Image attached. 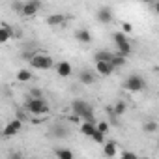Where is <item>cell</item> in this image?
<instances>
[{
    "label": "cell",
    "mask_w": 159,
    "mask_h": 159,
    "mask_svg": "<svg viewBox=\"0 0 159 159\" xmlns=\"http://www.w3.org/2000/svg\"><path fill=\"white\" fill-rule=\"evenodd\" d=\"M28 62H30V66L34 69H41V71H47V69H51L54 66V60L47 52H39V51L32 52V56L28 58Z\"/></svg>",
    "instance_id": "1"
},
{
    "label": "cell",
    "mask_w": 159,
    "mask_h": 159,
    "mask_svg": "<svg viewBox=\"0 0 159 159\" xmlns=\"http://www.w3.org/2000/svg\"><path fill=\"white\" fill-rule=\"evenodd\" d=\"M71 111L77 118L83 120H94V109L84 101V99H73L71 101Z\"/></svg>",
    "instance_id": "2"
},
{
    "label": "cell",
    "mask_w": 159,
    "mask_h": 159,
    "mask_svg": "<svg viewBox=\"0 0 159 159\" xmlns=\"http://www.w3.org/2000/svg\"><path fill=\"white\" fill-rule=\"evenodd\" d=\"M25 109L34 116H45L49 112V103L43 98H28Z\"/></svg>",
    "instance_id": "3"
},
{
    "label": "cell",
    "mask_w": 159,
    "mask_h": 159,
    "mask_svg": "<svg viewBox=\"0 0 159 159\" xmlns=\"http://www.w3.org/2000/svg\"><path fill=\"white\" fill-rule=\"evenodd\" d=\"M124 90L125 92H131V94H137V92H142L146 88V81L140 77V75H129L125 81H124Z\"/></svg>",
    "instance_id": "4"
},
{
    "label": "cell",
    "mask_w": 159,
    "mask_h": 159,
    "mask_svg": "<svg viewBox=\"0 0 159 159\" xmlns=\"http://www.w3.org/2000/svg\"><path fill=\"white\" fill-rule=\"evenodd\" d=\"M21 129H23V120H21V118H13L11 122H8V124L4 125V129H2V137H6V139L15 137L17 133H21Z\"/></svg>",
    "instance_id": "5"
},
{
    "label": "cell",
    "mask_w": 159,
    "mask_h": 159,
    "mask_svg": "<svg viewBox=\"0 0 159 159\" xmlns=\"http://www.w3.org/2000/svg\"><path fill=\"white\" fill-rule=\"evenodd\" d=\"M39 10H41V2H39V0H28V2H23L21 15L23 17H34L36 13H39Z\"/></svg>",
    "instance_id": "6"
},
{
    "label": "cell",
    "mask_w": 159,
    "mask_h": 159,
    "mask_svg": "<svg viewBox=\"0 0 159 159\" xmlns=\"http://www.w3.org/2000/svg\"><path fill=\"white\" fill-rule=\"evenodd\" d=\"M52 67H54V71L58 73V77H62V79H67V77L73 73V67H71V64H69L67 60H62V62L54 64Z\"/></svg>",
    "instance_id": "7"
},
{
    "label": "cell",
    "mask_w": 159,
    "mask_h": 159,
    "mask_svg": "<svg viewBox=\"0 0 159 159\" xmlns=\"http://www.w3.org/2000/svg\"><path fill=\"white\" fill-rule=\"evenodd\" d=\"M96 69H98V73H99L101 77H109V75H112V71H114L111 60H96Z\"/></svg>",
    "instance_id": "8"
},
{
    "label": "cell",
    "mask_w": 159,
    "mask_h": 159,
    "mask_svg": "<svg viewBox=\"0 0 159 159\" xmlns=\"http://www.w3.org/2000/svg\"><path fill=\"white\" fill-rule=\"evenodd\" d=\"M96 17H98V21H99L101 25H109V23H112V19H114V15H112L111 8H107V6L99 8V10H98V13H96Z\"/></svg>",
    "instance_id": "9"
},
{
    "label": "cell",
    "mask_w": 159,
    "mask_h": 159,
    "mask_svg": "<svg viewBox=\"0 0 159 159\" xmlns=\"http://www.w3.org/2000/svg\"><path fill=\"white\" fill-rule=\"evenodd\" d=\"M13 39V30H11V26H8L6 23H2L0 25V45H4V43H8V41H11Z\"/></svg>",
    "instance_id": "10"
},
{
    "label": "cell",
    "mask_w": 159,
    "mask_h": 159,
    "mask_svg": "<svg viewBox=\"0 0 159 159\" xmlns=\"http://www.w3.org/2000/svg\"><path fill=\"white\" fill-rule=\"evenodd\" d=\"M103 153H105L107 157H114V155L118 153V142H116V140H107V142H103Z\"/></svg>",
    "instance_id": "11"
},
{
    "label": "cell",
    "mask_w": 159,
    "mask_h": 159,
    "mask_svg": "<svg viewBox=\"0 0 159 159\" xmlns=\"http://www.w3.org/2000/svg\"><path fill=\"white\" fill-rule=\"evenodd\" d=\"M45 23H47L49 26H62V25L66 23V15H62V13H52V15H49V17L45 19Z\"/></svg>",
    "instance_id": "12"
},
{
    "label": "cell",
    "mask_w": 159,
    "mask_h": 159,
    "mask_svg": "<svg viewBox=\"0 0 159 159\" xmlns=\"http://www.w3.org/2000/svg\"><path fill=\"white\" fill-rule=\"evenodd\" d=\"M75 39H77L79 43H90V41H92V34H90V30H86V28H79V30L75 32Z\"/></svg>",
    "instance_id": "13"
},
{
    "label": "cell",
    "mask_w": 159,
    "mask_h": 159,
    "mask_svg": "<svg viewBox=\"0 0 159 159\" xmlns=\"http://www.w3.org/2000/svg\"><path fill=\"white\" fill-rule=\"evenodd\" d=\"M96 131V122L94 120H84L83 124H81V133L84 135V137H92V133Z\"/></svg>",
    "instance_id": "14"
},
{
    "label": "cell",
    "mask_w": 159,
    "mask_h": 159,
    "mask_svg": "<svg viewBox=\"0 0 159 159\" xmlns=\"http://www.w3.org/2000/svg\"><path fill=\"white\" fill-rule=\"evenodd\" d=\"M79 79H81V83L83 84H94V81H96V77H94V73L92 71H88V69H83L81 71V75H79Z\"/></svg>",
    "instance_id": "15"
},
{
    "label": "cell",
    "mask_w": 159,
    "mask_h": 159,
    "mask_svg": "<svg viewBox=\"0 0 159 159\" xmlns=\"http://www.w3.org/2000/svg\"><path fill=\"white\" fill-rule=\"evenodd\" d=\"M17 81L23 83V84L30 83V81H32V71H30V69H19V71H17Z\"/></svg>",
    "instance_id": "16"
},
{
    "label": "cell",
    "mask_w": 159,
    "mask_h": 159,
    "mask_svg": "<svg viewBox=\"0 0 159 159\" xmlns=\"http://www.w3.org/2000/svg\"><path fill=\"white\" fill-rule=\"evenodd\" d=\"M116 47H118V54H120V56L129 58V56H131V52H133V47H131V43H129V41L120 43V45H116Z\"/></svg>",
    "instance_id": "17"
},
{
    "label": "cell",
    "mask_w": 159,
    "mask_h": 159,
    "mask_svg": "<svg viewBox=\"0 0 159 159\" xmlns=\"http://www.w3.org/2000/svg\"><path fill=\"white\" fill-rule=\"evenodd\" d=\"M54 155L58 159H73L75 157V153L69 148H58V150H54Z\"/></svg>",
    "instance_id": "18"
},
{
    "label": "cell",
    "mask_w": 159,
    "mask_h": 159,
    "mask_svg": "<svg viewBox=\"0 0 159 159\" xmlns=\"http://www.w3.org/2000/svg\"><path fill=\"white\" fill-rule=\"evenodd\" d=\"M125 60H127V58H125V56H120L118 52L111 56V64H112V67H114V69H118V67H124V66H125Z\"/></svg>",
    "instance_id": "19"
},
{
    "label": "cell",
    "mask_w": 159,
    "mask_h": 159,
    "mask_svg": "<svg viewBox=\"0 0 159 159\" xmlns=\"http://www.w3.org/2000/svg\"><path fill=\"white\" fill-rule=\"evenodd\" d=\"M125 111H127V103L125 101H118L112 107V116H122V114H125Z\"/></svg>",
    "instance_id": "20"
},
{
    "label": "cell",
    "mask_w": 159,
    "mask_h": 159,
    "mask_svg": "<svg viewBox=\"0 0 159 159\" xmlns=\"http://www.w3.org/2000/svg\"><path fill=\"white\" fill-rule=\"evenodd\" d=\"M157 129H159V125H157L155 120H150V122H144V124H142V131H144V133H150V135H152V133H155Z\"/></svg>",
    "instance_id": "21"
},
{
    "label": "cell",
    "mask_w": 159,
    "mask_h": 159,
    "mask_svg": "<svg viewBox=\"0 0 159 159\" xmlns=\"http://www.w3.org/2000/svg\"><path fill=\"white\" fill-rule=\"evenodd\" d=\"M112 39H114V43H116V45H120V43H125V41H129L127 34H124V32H114V34H112Z\"/></svg>",
    "instance_id": "22"
},
{
    "label": "cell",
    "mask_w": 159,
    "mask_h": 159,
    "mask_svg": "<svg viewBox=\"0 0 159 159\" xmlns=\"http://www.w3.org/2000/svg\"><path fill=\"white\" fill-rule=\"evenodd\" d=\"M94 142H98V144H103L105 142V133H101L99 129H96L94 133H92V137H90Z\"/></svg>",
    "instance_id": "23"
},
{
    "label": "cell",
    "mask_w": 159,
    "mask_h": 159,
    "mask_svg": "<svg viewBox=\"0 0 159 159\" xmlns=\"http://www.w3.org/2000/svg\"><path fill=\"white\" fill-rule=\"evenodd\" d=\"M96 129H99L101 133H105V135H107V133H109V129H111V124H109V122H105V120H101L99 124H96Z\"/></svg>",
    "instance_id": "24"
},
{
    "label": "cell",
    "mask_w": 159,
    "mask_h": 159,
    "mask_svg": "<svg viewBox=\"0 0 159 159\" xmlns=\"http://www.w3.org/2000/svg\"><path fill=\"white\" fill-rule=\"evenodd\" d=\"M111 56H112V54H111L109 51H99V52L96 54V60H111Z\"/></svg>",
    "instance_id": "25"
},
{
    "label": "cell",
    "mask_w": 159,
    "mask_h": 159,
    "mask_svg": "<svg viewBox=\"0 0 159 159\" xmlns=\"http://www.w3.org/2000/svg\"><path fill=\"white\" fill-rule=\"evenodd\" d=\"M122 32L124 34H131L133 32V25L131 23H122Z\"/></svg>",
    "instance_id": "26"
},
{
    "label": "cell",
    "mask_w": 159,
    "mask_h": 159,
    "mask_svg": "<svg viewBox=\"0 0 159 159\" xmlns=\"http://www.w3.org/2000/svg\"><path fill=\"white\" fill-rule=\"evenodd\" d=\"M120 157H124V159H137V153L135 152H122Z\"/></svg>",
    "instance_id": "27"
},
{
    "label": "cell",
    "mask_w": 159,
    "mask_h": 159,
    "mask_svg": "<svg viewBox=\"0 0 159 159\" xmlns=\"http://www.w3.org/2000/svg\"><path fill=\"white\" fill-rule=\"evenodd\" d=\"M21 8H23V2H19V0H15V2L11 4V10H13L15 13H21Z\"/></svg>",
    "instance_id": "28"
},
{
    "label": "cell",
    "mask_w": 159,
    "mask_h": 159,
    "mask_svg": "<svg viewBox=\"0 0 159 159\" xmlns=\"http://www.w3.org/2000/svg\"><path fill=\"white\" fill-rule=\"evenodd\" d=\"M30 98H43V92H41L39 88H34V90L30 92Z\"/></svg>",
    "instance_id": "29"
},
{
    "label": "cell",
    "mask_w": 159,
    "mask_h": 159,
    "mask_svg": "<svg viewBox=\"0 0 159 159\" xmlns=\"http://www.w3.org/2000/svg\"><path fill=\"white\" fill-rule=\"evenodd\" d=\"M140 2H144V4H148V2H152V0H140Z\"/></svg>",
    "instance_id": "30"
}]
</instances>
